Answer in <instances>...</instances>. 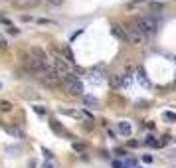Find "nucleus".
I'll return each mask as SVG.
<instances>
[{
	"label": "nucleus",
	"instance_id": "obj_1",
	"mask_svg": "<svg viewBox=\"0 0 176 168\" xmlns=\"http://www.w3.org/2000/svg\"><path fill=\"white\" fill-rule=\"evenodd\" d=\"M52 53H54V59H52V67H54V69H56V73L60 75L61 85H63V83H65V81L73 75V71H71L69 63L65 61V59H63V56H61V53L57 52V50H54Z\"/></svg>",
	"mask_w": 176,
	"mask_h": 168
},
{
	"label": "nucleus",
	"instance_id": "obj_2",
	"mask_svg": "<svg viewBox=\"0 0 176 168\" xmlns=\"http://www.w3.org/2000/svg\"><path fill=\"white\" fill-rule=\"evenodd\" d=\"M135 28L148 40V38H152L154 34H156L158 22H156V18H154V16H142V18H137Z\"/></svg>",
	"mask_w": 176,
	"mask_h": 168
},
{
	"label": "nucleus",
	"instance_id": "obj_3",
	"mask_svg": "<svg viewBox=\"0 0 176 168\" xmlns=\"http://www.w3.org/2000/svg\"><path fill=\"white\" fill-rule=\"evenodd\" d=\"M24 67L28 69V71H34V73H44L46 67H47V63L40 61V59L34 57V56H26L24 57Z\"/></svg>",
	"mask_w": 176,
	"mask_h": 168
},
{
	"label": "nucleus",
	"instance_id": "obj_4",
	"mask_svg": "<svg viewBox=\"0 0 176 168\" xmlns=\"http://www.w3.org/2000/svg\"><path fill=\"white\" fill-rule=\"evenodd\" d=\"M42 81H44V83L47 85V87H57V85H61L60 75L56 73V69L52 67V66H47V67H46L44 75H42Z\"/></svg>",
	"mask_w": 176,
	"mask_h": 168
},
{
	"label": "nucleus",
	"instance_id": "obj_5",
	"mask_svg": "<svg viewBox=\"0 0 176 168\" xmlns=\"http://www.w3.org/2000/svg\"><path fill=\"white\" fill-rule=\"evenodd\" d=\"M125 32H127V42H129V44L141 46V44H145V42H147V38L142 36L137 28H125Z\"/></svg>",
	"mask_w": 176,
	"mask_h": 168
},
{
	"label": "nucleus",
	"instance_id": "obj_6",
	"mask_svg": "<svg viewBox=\"0 0 176 168\" xmlns=\"http://www.w3.org/2000/svg\"><path fill=\"white\" fill-rule=\"evenodd\" d=\"M12 4L20 10H26V8H34L40 4V0H12Z\"/></svg>",
	"mask_w": 176,
	"mask_h": 168
},
{
	"label": "nucleus",
	"instance_id": "obj_7",
	"mask_svg": "<svg viewBox=\"0 0 176 168\" xmlns=\"http://www.w3.org/2000/svg\"><path fill=\"white\" fill-rule=\"evenodd\" d=\"M30 56H34V57H38L40 61H44L46 63V59H47V56H46V52L42 50V48H38V46H34V48H30Z\"/></svg>",
	"mask_w": 176,
	"mask_h": 168
},
{
	"label": "nucleus",
	"instance_id": "obj_8",
	"mask_svg": "<svg viewBox=\"0 0 176 168\" xmlns=\"http://www.w3.org/2000/svg\"><path fill=\"white\" fill-rule=\"evenodd\" d=\"M83 91H85V89H83V83H81V81H75V83L69 87V93H71V95H79V97H81Z\"/></svg>",
	"mask_w": 176,
	"mask_h": 168
},
{
	"label": "nucleus",
	"instance_id": "obj_9",
	"mask_svg": "<svg viewBox=\"0 0 176 168\" xmlns=\"http://www.w3.org/2000/svg\"><path fill=\"white\" fill-rule=\"evenodd\" d=\"M119 133L123 134V137H131V133H133L131 125L127 123V121H121V123H119Z\"/></svg>",
	"mask_w": 176,
	"mask_h": 168
},
{
	"label": "nucleus",
	"instance_id": "obj_10",
	"mask_svg": "<svg viewBox=\"0 0 176 168\" xmlns=\"http://www.w3.org/2000/svg\"><path fill=\"white\" fill-rule=\"evenodd\" d=\"M50 127L54 129V133H56V134H65V137H69V133H67L63 127H60V125H57V121H50Z\"/></svg>",
	"mask_w": 176,
	"mask_h": 168
},
{
	"label": "nucleus",
	"instance_id": "obj_11",
	"mask_svg": "<svg viewBox=\"0 0 176 168\" xmlns=\"http://www.w3.org/2000/svg\"><path fill=\"white\" fill-rule=\"evenodd\" d=\"M12 111V103L6 99H0V113H10Z\"/></svg>",
	"mask_w": 176,
	"mask_h": 168
},
{
	"label": "nucleus",
	"instance_id": "obj_12",
	"mask_svg": "<svg viewBox=\"0 0 176 168\" xmlns=\"http://www.w3.org/2000/svg\"><path fill=\"white\" fill-rule=\"evenodd\" d=\"M145 143H147L148 146H152V148H158V146H162V140H156L154 137H148Z\"/></svg>",
	"mask_w": 176,
	"mask_h": 168
},
{
	"label": "nucleus",
	"instance_id": "obj_13",
	"mask_svg": "<svg viewBox=\"0 0 176 168\" xmlns=\"http://www.w3.org/2000/svg\"><path fill=\"white\" fill-rule=\"evenodd\" d=\"M162 119L164 121H170V123H176V113H170V111H166L162 115Z\"/></svg>",
	"mask_w": 176,
	"mask_h": 168
},
{
	"label": "nucleus",
	"instance_id": "obj_14",
	"mask_svg": "<svg viewBox=\"0 0 176 168\" xmlns=\"http://www.w3.org/2000/svg\"><path fill=\"white\" fill-rule=\"evenodd\" d=\"M71 146H73V150H75V152H85V148H87L83 143H73Z\"/></svg>",
	"mask_w": 176,
	"mask_h": 168
},
{
	"label": "nucleus",
	"instance_id": "obj_15",
	"mask_svg": "<svg viewBox=\"0 0 176 168\" xmlns=\"http://www.w3.org/2000/svg\"><path fill=\"white\" fill-rule=\"evenodd\" d=\"M34 111L38 113L40 117H46V113H47V111H46V107H42V105H34Z\"/></svg>",
	"mask_w": 176,
	"mask_h": 168
},
{
	"label": "nucleus",
	"instance_id": "obj_16",
	"mask_svg": "<svg viewBox=\"0 0 176 168\" xmlns=\"http://www.w3.org/2000/svg\"><path fill=\"white\" fill-rule=\"evenodd\" d=\"M85 103H87V105L97 107V99H95V97H85Z\"/></svg>",
	"mask_w": 176,
	"mask_h": 168
},
{
	"label": "nucleus",
	"instance_id": "obj_17",
	"mask_svg": "<svg viewBox=\"0 0 176 168\" xmlns=\"http://www.w3.org/2000/svg\"><path fill=\"white\" fill-rule=\"evenodd\" d=\"M63 53H65V57L69 59V61H73V53H71V50H69V48H65V50H63Z\"/></svg>",
	"mask_w": 176,
	"mask_h": 168
},
{
	"label": "nucleus",
	"instance_id": "obj_18",
	"mask_svg": "<svg viewBox=\"0 0 176 168\" xmlns=\"http://www.w3.org/2000/svg\"><path fill=\"white\" fill-rule=\"evenodd\" d=\"M42 152H44V156H46L47 160H50V158H54V154H52V150H47V148H42Z\"/></svg>",
	"mask_w": 176,
	"mask_h": 168
},
{
	"label": "nucleus",
	"instance_id": "obj_19",
	"mask_svg": "<svg viewBox=\"0 0 176 168\" xmlns=\"http://www.w3.org/2000/svg\"><path fill=\"white\" fill-rule=\"evenodd\" d=\"M127 146H129V148H137V146H138V140H129Z\"/></svg>",
	"mask_w": 176,
	"mask_h": 168
},
{
	"label": "nucleus",
	"instance_id": "obj_20",
	"mask_svg": "<svg viewBox=\"0 0 176 168\" xmlns=\"http://www.w3.org/2000/svg\"><path fill=\"white\" fill-rule=\"evenodd\" d=\"M111 166H113V168H125V164H121L119 160H113V162H111Z\"/></svg>",
	"mask_w": 176,
	"mask_h": 168
},
{
	"label": "nucleus",
	"instance_id": "obj_21",
	"mask_svg": "<svg viewBox=\"0 0 176 168\" xmlns=\"http://www.w3.org/2000/svg\"><path fill=\"white\" fill-rule=\"evenodd\" d=\"M142 160H145L147 164H151V162H152V156H151V154H145V156H142Z\"/></svg>",
	"mask_w": 176,
	"mask_h": 168
},
{
	"label": "nucleus",
	"instance_id": "obj_22",
	"mask_svg": "<svg viewBox=\"0 0 176 168\" xmlns=\"http://www.w3.org/2000/svg\"><path fill=\"white\" fill-rule=\"evenodd\" d=\"M42 168H56V166L52 164V162H44V164H42Z\"/></svg>",
	"mask_w": 176,
	"mask_h": 168
},
{
	"label": "nucleus",
	"instance_id": "obj_23",
	"mask_svg": "<svg viewBox=\"0 0 176 168\" xmlns=\"http://www.w3.org/2000/svg\"><path fill=\"white\" fill-rule=\"evenodd\" d=\"M47 2H50V4H56V6H60L63 0H47Z\"/></svg>",
	"mask_w": 176,
	"mask_h": 168
},
{
	"label": "nucleus",
	"instance_id": "obj_24",
	"mask_svg": "<svg viewBox=\"0 0 176 168\" xmlns=\"http://www.w3.org/2000/svg\"><path fill=\"white\" fill-rule=\"evenodd\" d=\"M0 50H6V42L4 40H0Z\"/></svg>",
	"mask_w": 176,
	"mask_h": 168
},
{
	"label": "nucleus",
	"instance_id": "obj_25",
	"mask_svg": "<svg viewBox=\"0 0 176 168\" xmlns=\"http://www.w3.org/2000/svg\"><path fill=\"white\" fill-rule=\"evenodd\" d=\"M28 168H36V160H30V164H28Z\"/></svg>",
	"mask_w": 176,
	"mask_h": 168
},
{
	"label": "nucleus",
	"instance_id": "obj_26",
	"mask_svg": "<svg viewBox=\"0 0 176 168\" xmlns=\"http://www.w3.org/2000/svg\"><path fill=\"white\" fill-rule=\"evenodd\" d=\"M0 89H2V83H0Z\"/></svg>",
	"mask_w": 176,
	"mask_h": 168
},
{
	"label": "nucleus",
	"instance_id": "obj_27",
	"mask_svg": "<svg viewBox=\"0 0 176 168\" xmlns=\"http://www.w3.org/2000/svg\"><path fill=\"white\" fill-rule=\"evenodd\" d=\"M0 2H4V0H0Z\"/></svg>",
	"mask_w": 176,
	"mask_h": 168
}]
</instances>
